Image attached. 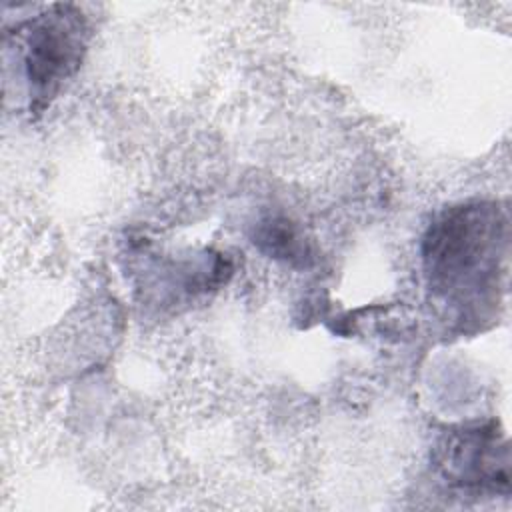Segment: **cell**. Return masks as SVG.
Instances as JSON below:
<instances>
[{"mask_svg":"<svg viewBox=\"0 0 512 512\" xmlns=\"http://www.w3.org/2000/svg\"><path fill=\"white\" fill-rule=\"evenodd\" d=\"M506 258L508 218L494 202L446 210L422 240L428 288L462 320H480L498 302Z\"/></svg>","mask_w":512,"mask_h":512,"instance_id":"cell-1","label":"cell"},{"mask_svg":"<svg viewBox=\"0 0 512 512\" xmlns=\"http://www.w3.org/2000/svg\"><path fill=\"white\" fill-rule=\"evenodd\" d=\"M18 36L30 94L46 106L82 62L88 40L86 18L72 4H54L28 20Z\"/></svg>","mask_w":512,"mask_h":512,"instance_id":"cell-2","label":"cell"},{"mask_svg":"<svg viewBox=\"0 0 512 512\" xmlns=\"http://www.w3.org/2000/svg\"><path fill=\"white\" fill-rule=\"evenodd\" d=\"M440 476L466 490L508 492V446L494 428H464L448 432L434 450Z\"/></svg>","mask_w":512,"mask_h":512,"instance_id":"cell-3","label":"cell"},{"mask_svg":"<svg viewBox=\"0 0 512 512\" xmlns=\"http://www.w3.org/2000/svg\"><path fill=\"white\" fill-rule=\"evenodd\" d=\"M256 242L260 244L262 250H266L274 256H280V258H294V256L302 258L300 254L304 252L300 238L288 226V222L270 220V222L260 224V228L256 232Z\"/></svg>","mask_w":512,"mask_h":512,"instance_id":"cell-4","label":"cell"}]
</instances>
